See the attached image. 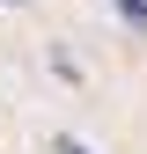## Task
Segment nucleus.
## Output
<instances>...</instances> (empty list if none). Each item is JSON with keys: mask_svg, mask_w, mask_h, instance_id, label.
I'll use <instances>...</instances> for the list:
<instances>
[{"mask_svg": "<svg viewBox=\"0 0 147 154\" xmlns=\"http://www.w3.org/2000/svg\"><path fill=\"white\" fill-rule=\"evenodd\" d=\"M110 8H118V15H125L133 29H147V0H110Z\"/></svg>", "mask_w": 147, "mask_h": 154, "instance_id": "nucleus-1", "label": "nucleus"}, {"mask_svg": "<svg viewBox=\"0 0 147 154\" xmlns=\"http://www.w3.org/2000/svg\"><path fill=\"white\" fill-rule=\"evenodd\" d=\"M59 154H88V147H81V140H59Z\"/></svg>", "mask_w": 147, "mask_h": 154, "instance_id": "nucleus-2", "label": "nucleus"}]
</instances>
